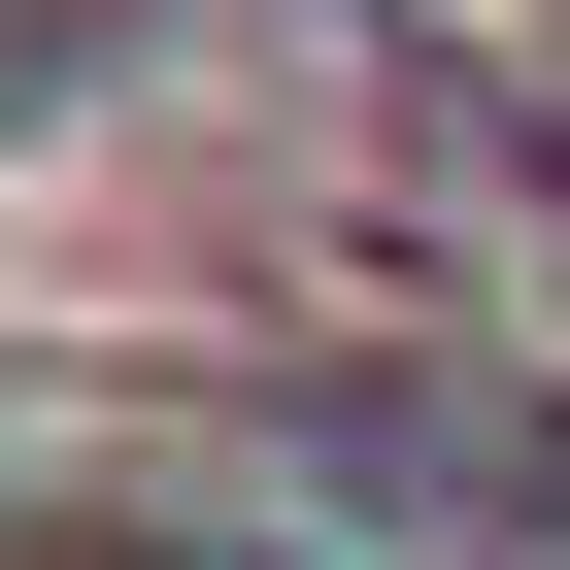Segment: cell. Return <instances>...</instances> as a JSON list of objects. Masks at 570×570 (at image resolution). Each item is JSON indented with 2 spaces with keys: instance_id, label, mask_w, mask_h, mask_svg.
Segmentation results:
<instances>
[{
  "instance_id": "obj_1",
  "label": "cell",
  "mask_w": 570,
  "mask_h": 570,
  "mask_svg": "<svg viewBox=\"0 0 570 570\" xmlns=\"http://www.w3.org/2000/svg\"><path fill=\"white\" fill-rule=\"evenodd\" d=\"M135 570H336V537H135Z\"/></svg>"
}]
</instances>
